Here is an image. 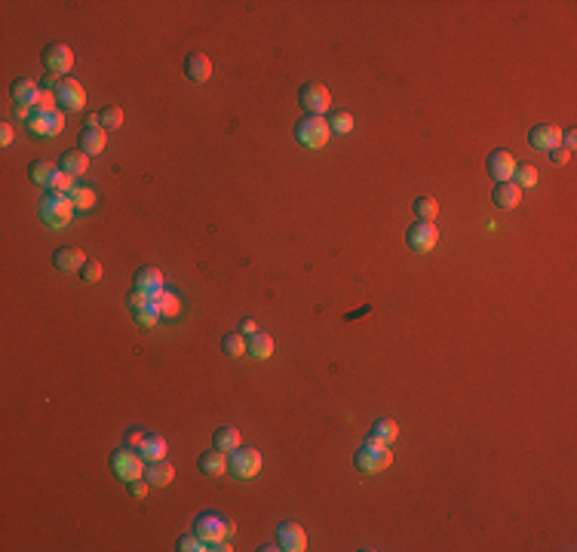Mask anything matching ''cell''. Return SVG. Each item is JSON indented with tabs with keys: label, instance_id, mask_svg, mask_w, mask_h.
Masks as SVG:
<instances>
[{
	"label": "cell",
	"instance_id": "6da1fadb",
	"mask_svg": "<svg viewBox=\"0 0 577 552\" xmlns=\"http://www.w3.org/2000/svg\"><path fill=\"white\" fill-rule=\"evenodd\" d=\"M353 463H356V470L360 473H384L387 466L393 463V451H390L387 442H378V439L366 436L362 439V445L356 448Z\"/></svg>",
	"mask_w": 577,
	"mask_h": 552
},
{
	"label": "cell",
	"instance_id": "7a4b0ae2",
	"mask_svg": "<svg viewBox=\"0 0 577 552\" xmlns=\"http://www.w3.org/2000/svg\"><path fill=\"white\" fill-rule=\"evenodd\" d=\"M74 203L68 193H56V191H46L44 200H40V218H44V224L56 227V231H62V227L71 224L74 218Z\"/></svg>",
	"mask_w": 577,
	"mask_h": 552
},
{
	"label": "cell",
	"instance_id": "3957f363",
	"mask_svg": "<svg viewBox=\"0 0 577 552\" xmlns=\"http://www.w3.org/2000/svg\"><path fill=\"white\" fill-rule=\"evenodd\" d=\"M295 139H298L304 148L310 150H319L326 148L329 139H332V129H329V120L326 117H301L298 123H295Z\"/></svg>",
	"mask_w": 577,
	"mask_h": 552
},
{
	"label": "cell",
	"instance_id": "277c9868",
	"mask_svg": "<svg viewBox=\"0 0 577 552\" xmlns=\"http://www.w3.org/2000/svg\"><path fill=\"white\" fill-rule=\"evenodd\" d=\"M194 534H197L206 546H212V543L231 537L234 525H231V519H224V515H218V513H200L197 522H194Z\"/></svg>",
	"mask_w": 577,
	"mask_h": 552
},
{
	"label": "cell",
	"instance_id": "5b68a950",
	"mask_svg": "<svg viewBox=\"0 0 577 552\" xmlns=\"http://www.w3.org/2000/svg\"><path fill=\"white\" fill-rule=\"evenodd\" d=\"M227 470H231L236 479H255L261 473V451L258 448H249V445L234 448L231 457H227Z\"/></svg>",
	"mask_w": 577,
	"mask_h": 552
},
{
	"label": "cell",
	"instance_id": "8992f818",
	"mask_svg": "<svg viewBox=\"0 0 577 552\" xmlns=\"http://www.w3.org/2000/svg\"><path fill=\"white\" fill-rule=\"evenodd\" d=\"M111 473L129 485V482L144 475V457L139 451H132V448H120V451L111 454Z\"/></svg>",
	"mask_w": 577,
	"mask_h": 552
},
{
	"label": "cell",
	"instance_id": "52a82bcc",
	"mask_svg": "<svg viewBox=\"0 0 577 552\" xmlns=\"http://www.w3.org/2000/svg\"><path fill=\"white\" fill-rule=\"evenodd\" d=\"M298 105L307 110L310 117H322L329 110V105H332V96H329L326 83H319V80L304 83V86L298 89Z\"/></svg>",
	"mask_w": 577,
	"mask_h": 552
},
{
	"label": "cell",
	"instance_id": "ba28073f",
	"mask_svg": "<svg viewBox=\"0 0 577 552\" xmlns=\"http://www.w3.org/2000/svg\"><path fill=\"white\" fill-rule=\"evenodd\" d=\"M28 129H31V135H37V139H56V135L65 129V110L62 108L34 110L31 120H28Z\"/></svg>",
	"mask_w": 577,
	"mask_h": 552
},
{
	"label": "cell",
	"instance_id": "9c48e42d",
	"mask_svg": "<svg viewBox=\"0 0 577 552\" xmlns=\"http://www.w3.org/2000/svg\"><path fill=\"white\" fill-rule=\"evenodd\" d=\"M80 148L87 157H96L105 150V144H108V135L105 129H101V120H99V114H87V120H83V129H80V139H77Z\"/></svg>",
	"mask_w": 577,
	"mask_h": 552
},
{
	"label": "cell",
	"instance_id": "30bf717a",
	"mask_svg": "<svg viewBox=\"0 0 577 552\" xmlns=\"http://www.w3.org/2000/svg\"><path fill=\"white\" fill-rule=\"evenodd\" d=\"M405 243L412 245V252H433L439 243V231L433 227V221H414L405 231Z\"/></svg>",
	"mask_w": 577,
	"mask_h": 552
},
{
	"label": "cell",
	"instance_id": "8fae6325",
	"mask_svg": "<svg viewBox=\"0 0 577 552\" xmlns=\"http://www.w3.org/2000/svg\"><path fill=\"white\" fill-rule=\"evenodd\" d=\"M40 58H44L46 74H56V77H65L74 68V53H71V46H65V44H49Z\"/></svg>",
	"mask_w": 577,
	"mask_h": 552
},
{
	"label": "cell",
	"instance_id": "7c38bea8",
	"mask_svg": "<svg viewBox=\"0 0 577 552\" xmlns=\"http://www.w3.org/2000/svg\"><path fill=\"white\" fill-rule=\"evenodd\" d=\"M56 101L62 110L74 114V110H83V105H87V92H83V86L74 77H65L56 89Z\"/></svg>",
	"mask_w": 577,
	"mask_h": 552
},
{
	"label": "cell",
	"instance_id": "4fadbf2b",
	"mask_svg": "<svg viewBox=\"0 0 577 552\" xmlns=\"http://www.w3.org/2000/svg\"><path fill=\"white\" fill-rule=\"evenodd\" d=\"M516 166H519V163H516V157H513L507 148L491 150L488 160H486V169H488V175L495 178V181H513Z\"/></svg>",
	"mask_w": 577,
	"mask_h": 552
},
{
	"label": "cell",
	"instance_id": "5bb4252c",
	"mask_svg": "<svg viewBox=\"0 0 577 552\" xmlns=\"http://www.w3.org/2000/svg\"><path fill=\"white\" fill-rule=\"evenodd\" d=\"M277 546L286 552H304L307 549V534L298 522H283L277 528Z\"/></svg>",
	"mask_w": 577,
	"mask_h": 552
},
{
	"label": "cell",
	"instance_id": "9a60e30c",
	"mask_svg": "<svg viewBox=\"0 0 577 552\" xmlns=\"http://www.w3.org/2000/svg\"><path fill=\"white\" fill-rule=\"evenodd\" d=\"M528 144L538 150H556L562 144V129L553 123H538L534 129L528 132Z\"/></svg>",
	"mask_w": 577,
	"mask_h": 552
},
{
	"label": "cell",
	"instance_id": "2e32d148",
	"mask_svg": "<svg viewBox=\"0 0 577 552\" xmlns=\"http://www.w3.org/2000/svg\"><path fill=\"white\" fill-rule=\"evenodd\" d=\"M13 101L15 105H22V108H31V110H37V98H40V89L37 83L34 80H28V77H19V80H13Z\"/></svg>",
	"mask_w": 577,
	"mask_h": 552
},
{
	"label": "cell",
	"instance_id": "e0dca14e",
	"mask_svg": "<svg viewBox=\"0 0 577 552\" xmlns=\"http://www.w3.org/2000/svg\"><path fill=\"white\" fill-rule=\"evenodd\" d=\"M163 285H166V279L157 267H141L139 274H135V288H141L144 295H151V301L163 292Z\"/></svg>",
	"mask_w": 577,
	"mask_h": 552
},
{
	"label": "cell",
	"instance_id": "ac0fdd59",
	"mask_svg": "<svg viewBox=\"0 0 577 552\" xmlns=\"http://www.w3.org/2000/svg\"><path fill=\"white\" fill-rule=\"evenodd\" d=\"M197 466H200L203 475H224V473H227V451H222V448L212 445L209 451L200 454Z\"/></svg>",
	"mask_w": 577,
	"mask_h": 552
},
{
	"label": "cell",
	"instance_id": "d6986e66",
	"mask_svg": "<svg viewBox=\"0 0 577 552\" xmlns=\"http://www.w3.org/2000/svg\"><path fill=\"white\" fill-rule=\"evenodd\" d=\"M53 261L62 274H71V270H80L87 264V255H83V249H77V245H62V249L53 255Z\"/></svg>",
	"mask_w": 577,
	"mask_h": 552
},
{
	"label": "cell",
	"instance_id": "ffe728a7",
	"mask_svg": "<svg viewBox=\"0 0 577 552\" xmlns=\"http://www.w3.org/2000/svg\"><path fill=\"white\" fill-rule=\"evenodd\" d=\"M491 200L497 209H516L522 203V188H516L513 181H497L491 191Z\"/></svg>",
	"mask_w": 577,
	"mask_h": 552
},
{
	"label": "cell",
	"instance_id": "44dd1931",
	"mask_svg": "<svg viewBox=\"0 0 577 552\" xmlns=\"http://www.w3.org/2000/svg\"><path fill=\"white\" fill-rule=\"evenodd\" d=\"M184 74H188V80H194V83H206V80L212 77V62H209V56L191 53L188 58H184Z\"/></svg>",
	"mask_w": 577,
	"mask_h": 552
},
{
	"label": "cell",
	"instance_id": "7402d4cb",
	"mask_svg": "<svg viewBox=\"0 0 577 552\" xmlns=\"http://www.w3.org/2000/svg\"><path fill=\"white\" fill-rule=\"evenodd\" d=\"M144 479H148L154 488H166L169 482L175 479V466L169 461H154V463L144 466Z\"/></svg>",
	"mask_w": 577,
	"mask_h": 552
},
{
	"label": "cell",
	"instance_id": "603a6c76",
	"mask_svg": "<svg viewBox=\"0 0 577 552\" xmlns=\"http://www.w3.org/2000/svg\"><path fill=\"white\" fill-rule=\"evenodd\" d=\"M139 454L144 457V463L166 461V439L163 436H144V442L139 445Z\"/></svg>",
	"mask_w": 577,
	"mask_h": 552
},
{
	"label": "cell",
	"instance_id": "cb8c5ba5",
	"mask_svg": "<svg viewBox=\"0 0 577 552\" xmlns=\"http://www.w3.org/2000/svg\"><path fill=\"white\" fill-rule=\"evenodd\" d=\"M58 169L77 178V175H83V172L89 169V157L83 154V150H65V154H62V163H58Z\"/></svg>",
	"mask_w": 577,
	"mask_h": 552
},
{
	"label": "cell",
	"instance_id": "d4e9b609",
	"mask_svg": "<svg viewBox=\"0 0 577 552\" xmlns=\"http://www.w3.org/2000/svg\"><path fill=\"white\" fill-rule=\"evenodd\" d=\"M246 353L255 356V359H270V356H274V338L265 335V331H258V335H252L249 341H246Z\"/></svg>",
	"mask_w": 577,
	"mask_h": 552
},
{
	"label": "cell",
	"instance_id": "484cf974",
	"mask_svg": "<svg viewBox=\"0 0 577 552\" xmlns=\"http://www.w3.org/2000/svg\"><path fill=\"white\" fill-rule=\"evenodd\" d=\"M212 445H215V448H222V451L231 454L234 448H240V445H243L240 430H234V427H218L215 432H212Z\"/></svg>",
	"mask_w": 577,
	"mask_h": 552
},
{
	"label": "cell",
	"instance_id": "4316f807",
	"mask_svg": "<svg viewBox=\"0 0 577 552\" xmlns=\"http://www.w3.org/2000/svg\"><path fill=\"white\" fill-rule=\"evenodd\" d=\"M154 304H157L160 316H166V319H172V316H178V313H182V301H178V295H175V292H166V288L154 298Z\"/></svg>",
	"mask_w": 577,
	"mask_h": 552
},
{
	"label": "cell",
	"instance_id": "83f0119b",
	"mask_svg": "<svg viewBox=\"0 0 577 552\" xmlns=\"http://www.w3.org/2000/svg\"><path fill=\"white\" fill-rule=\"evenodd\" d=\"M68 197H71V203H74V209H77V212H89L92 206H96V191L87 188V184H77V188L68 193Z\"/></svg>",
	"mask_w": 577,
	"mask_h": 552
},
{
	"label": "cell",
	"instance_id": "f1b7e54d",
	"mask_svg": "<svg viewBox=\"0 0 577 552\" xmlns=\"http://www.w3.org/2000/svg\"><path fill=\"white\" fill-rule=\"evenodd\" d=\"M369 436H372V439H378V442H387V445H393L396 436H400V427H396V421L384 418V421H378L375 427H372Z\"/></svg>",
	"mask_w": 577,
	"mask_h": 552
},
{
	"label": "cell",
	"instance_id": "f546056e",
	"mask_svg": "<svg viewBox=\"0 0 577 552\" xmlns=\"http://www.w3.org/2000/svg\"><path fill=\"white\" fill-rule=\"evenodd\" d=\"M28 175H31L34 184H46L49 188V178L56 175V166L49 163V160H34V163L28 166Z\"/></svg>",
	"mask_w": 577,
	"mask_h": 552
},
{
	"label": "cell",
	"instance_id": "4dcf8cb0",
	"mask_svg": "<svg viewBox=\"0 0 577 552\" xmlns=\"http://www.w3.org/2000/svg\"><path fill=\"white\" fill-rule=\"evenodd\" d=\"M222 350L231 356V359H240V356L246 353V335H240V331H231V335L222 338Z\"/></svg>",
	"mask_w": 577,
	"mask_h": 552
},
{
	"label": "cell",
	"instance_id": "1f68e13d",
	"mask_svg": "<svg viewBox=\"0 0 577 552\" xmlns=\"http://www.w3.org/2000/svg\"><path fill=\"white\" fill-rule=\"evenodd\" d=\"M414 215H418V221H436L439 203L433 197H418V200H414Z\"/></svg>",
	"mask_w": 577,
	"mask_h": 552
},
{
	"label": "cell",
	"instance_id": "d6a6232c",
	"mask_svg": "<svg viewBox=\"0 0 577 552\" xmlns=\"http://www.w3.org/2000/svg\"><path fill=\"white\" fill-rule=\"evenodd\" d=\"M132 316H135V322H139V326H144V328H154L157 322H160V310H157V304L151 301V304H144V307L132 310Z\"/></svg>",
	"mask_w": 577,
	"mask_h": 552
},
{
	"label": "cell",
	"instance_id": "836d02e7",
	"mask_svg": "<svg viewBox=\"0 0 577 552\" xmlns=\"http://www.w3.org/2000/svg\"><path fill=\"white\" fill-rule=\"evenodd\" d=\"M513 178H516V181H513L516 188H534V184H538V169L528 166V163H522V166H516Z\"/></svg>",
	"mask_w": 577,
	"mask_h": 552
},
{
	"label": "cell",
	"instance_id": "e575fe53",
	"mask_svg": "<svg viewBox=\"0 0 577 552\" xmlns=\"http://www.w3.org/2000/svg\"><path fill=\"white\" fill-rule=\"evenodd\" d=\"M99 120H101V129H120V126H123V110L117 105H108L99 114Z\"/></svg>",
	"mask_w": 577,
	"mask_h": 552
},
{
	"label": "cell",
	"instance_id": "d590c367",
	"mask_svg": "<svg viewBox=\"0 0 577 552\" xmlns=\"http://www.w3.org/2000/svg\"><path fill=\"white\" fill-rule=\"evenodd\" d=\"M329 129L338 132V135H347L353 129V114H347V110H335V114L329 117Z\"/></svg>",
	"mask_w": 577,
	"mask_h": 552
},
{
	"label": "cell",
	"instance_id": "8d00e7d4",
	"mask_svg": "<svg viewBox=\"0 0 577 552\" xmlns=\"http://www.w3.org/2000/svg\"><path fill=\"white\" fill-rule=\"evenodd\" d=\"M77 184H74V175H68L62 172V169H56V175L49 178V191H56V193H71Z\"/></svg>",
	"mask_w": 577,
	"mask_h": 552
},
{
	"label": "cell",
	"instance_id": "74e56055",
	"mask_svg": "<svg viewBox=\"0 0 577 552\" xmlns=\"http://www.w3.org/2000/svg\"><path fill=\"white\" fill-rule=\"evenodd\" d=\"M175 549H178V552H203V549H209V546L197 537V534H182V537H178V543H175Z\"/></svg>",
	"mask_w": 577,
	"mask_h": 552
},
{
	"label": "cell",
	"instance_id": "f35d334b",
	"mask_svg": "<svg viewBox=\"0 0 577 552\" xmlns=\"http://www.w3.org/2000/svg\"><path fill=\"white\" fill-rule=\"evenodd\" d=\"M80 279H83V283H99V279H101V264L96 258L87 261V264L80 267Z\"/></svg>",
	"mask_w": 577,
	"mask_h": 552
},
{
	"label": "cell",
	"instance_id": "ab89813d",
	"mask_svg": "<svg viewBox=\"0 0 577 552\" xmlns=\"http://www.w3.org/2000/svg\"><path fill=\"white\" fill-rule=\"evenodd\" d=\"M126 301H129V307H132V310H139V307H144V304H151V295H144L141 288H132L129 298H126Z\"/></svg>",
	"mask_w": 577,
	"mask_h": 552
},
{
	"label": "cell",
	"instance_id": "60d3db41",
	"mask_svg": "<svg viewBox=\"0 0 577 552\" xmlns=\"http://www.w3.org/2000/svg\"><path fill=\"white\" fill-rule=\"evenodd\" d=\"M148 488H151V482L144 479V475H141V479H135V482H129V494L132 497H148Z\"/></svg>",
	"mask_w": 577,
	"mask_h": 552
},
{
	"label": "cell",
	"instance_id": "b9f144b4",
	"mask_svg": "<svg viewBox=\"0 0 577 552\" xmlns=\"http://www.w3.org/2000/svg\"><path fill=\"white\" fill-rule=\"evenodd\" d=\"M126 448H132V451H135V448H139L141 445V442H144V432L141 430H126Z\"/></svg>",
	"mask_w": 577,
	"mask_h": 552
},
{
	"label": "cell",
	"instance_id": "7bdbcfd3",
	"mask_svg": "<svg viewBox=\"0 0 577 552\" xmlns=\"http://www.w3.org/2000/svg\"><path fill=\"white\" fill-rule=\"evenodd\" d=\"M13 139H15V129H13V123H4V126H0V144H4V148H10V144H13Z\"/></svg>",
	"mask_w": 577,
	"mask_h": 552
},
{
	"label": "cell",
	"instance_id": "ee69618b",
	"mask_svg": "<svg viewBox=\"0 0 577 552\" xmlns=\"http://www.w3.org/2000/svg\"><path fill=\"white\" fill-rule=\"evenodd\" d=\"M550 160H553L556 166H565L568 160H571V150H565V148H556V150H550Z\"/></svg>",
	"mask_w": 577,
	"mask_h": 552
},
{
	"label": "cell",
	"instance_id": "f6af8a7d",
	"mask_svg": "<svg viewBox=\"0 0 577 552\" xmlns=\"http://www.w3.org/2000/svg\"><path fill=\"white\" fill-rule=\"evenodd\" d=\"M240 335H258V322L255 319H252V316H246L243 322H240Z\"/></svg>",
	"mask_w": 577,
	"mask_h": 552
},
{
	"label": "cell",
	"instance_id": "bcb514c9",
	"mask_svg": "<svg viewBox=\"0 0 577 552\" xmlns=\"http://www.w3.org/2000/svg\"><path fill=\"white\" fill-rule=\"evenodd\" d=\"M562 141H565V150H574V144H577L574 129H562Z\"/></svg>",
	"mask_w": 577,
	"mask_h": 552
},
{
	"label": "cell",
	"instance_id": "7dc6e473",
	"mask_svg": "<svg viewBox=\"0 0 577 552\" xmlns=\"http://www.w3.org/2000/svg\"><path fill=\"white\" fill-rule=\"evenodd\" d=\"M209 549H215V552H231L234 546H231V543H227V540H218V543H212Z\"/></svg>",
	"mask_w": 577,
	"mask_h": 552
}]
</instances>
